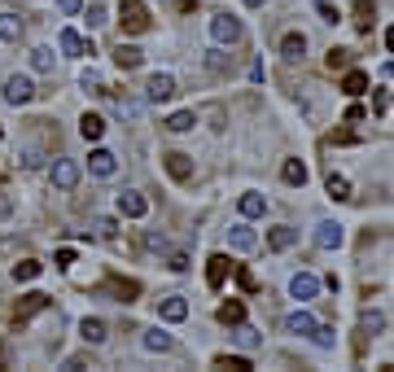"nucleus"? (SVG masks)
Masks as SVG:
<instances>
[{"mask_svg":"<svg viewBox=\"0 0 394 372\" xmlns=\"http://www.w3.org/2000/svg\"><path fill=\"white\" fill-rule=\"evenodd\" d=\"M71 263H75V250H57V267L66 271V267H71Z\"/></svg>","mask_w":394,"mask_h":372,"instance_id":"obj_48","label":"nucleus"},{"mask_svg":"<svg viewBox=\"0 0 394 372\" xmlns=\"http://www.w3.org/2000/svg\"><path fill=\"white\" fill-rule=\"evenodd\" d=\"M31 96H36V84H31L27 75H9V79H5V101H9V105H27Z\"/></svg>","mask_w":394,"mask_h":372,"instance_id":"obj_3","label":"nucleus"},{"mask_svg":"<svg viewBox=\"0 0 394 372\" xmlns=\"http://www.w3.org/2000/svg\"><path fill=\"white\" fill-rule=\"evenodd\" d=\"M44 306H48V294H27L18 306H13V320H18V325H27V320L36 315V311H44Z\"/></svg>","mask_w":394,"mask_h":372,"instance_id":"obj_13","label":"nucleus"},{"mask_svg":"<svg viewBox=\"0 0 394 372\" xmlns=\"http://www.w3.org/2000/svg\"><path fill=\"white\" fill-rule=\"evenodd\" d=\"M263 210H268V198H258V193H241V215L245 219H258Z\"/></svg>","mask_w":394,"mask_h":372,"instance_id":"obj_25","label":"nucleus"},{"mask_svg":"<svg viewBox=\"0 0 394 372\" xmlns=\"http://www.w3.org/2000/svg\"><path fill=\"white\" fill-rule=\"evenodd\" d=\"M342 92H346V96H364L368 92V75L364 70H351L346 79H342Z\"/></svg>","mask_w":394,"mask_h":372,"instance_id":"obj_26","label":"nucleus"},{"mask_svg":"<svg viewBox=\"0 0 394 372\" xmlns=\"http://www.w3.org/2000/svg\"><path fill=\"white\" fill-rule=\"evenodd\" d=\"M167 267H171V271H189V254H184V250H171V254H167Z\"/></svg>","mask_w":394,"mask_h":372,"instance_id":"obj_39","label":"nucleus"},{"mask_svg":"<svg viewBox=\"0 0 394 372\" xmlns=\"http://www.w3.org/2000/svg\"><path fill=\"white\" fill-rule=\"evenodd\" d=\"M359 329H364L368 337H377L386 329V311H364V315H359Z\"/></svg>","mask_w":394,"mask_h":372,"instance_id":"obj_27","label":"nucleus"},{"mask_svg":"<svg viewBox=\"0 0 394 372\" xmlns=\"http://www.w3.org/2000/svg\"><path fill=\"white\" fill-rule=\"evenodd\" d=\"M372 22H377V5H372V0H359V5H355V27L368 36V31H372Z\"/></svg>","mask_w":394,"mask_h":372,"instance_id":"obj_22","label":"nucleus"},{"mask_svg":"<svg viewBox=\"0 0 394 372\" xmlns=\"http://www.w3.org/2000/svg\"><path fill=\"white\" fill-rule=\"evenodd\" d=\"M193 123H197V114H193V110H175V114L167 119V123H162V127H167V132H193Z\"/></svg>","mask_w":394,"mask_h":372,"instance_id":"obj_23","label":"nucleus"},{"mask_svg":"<svg viewBox=\"0 0 394 372\" xmlns=\"http://www.w3.org/2000/svg\"><path fill=\"white\" fill-rule=\"evenodd\" d=\"M206 66H210V70H224V66H228V57H224V53H219V48H215V53H210V57H206Z\"/></svg>","mask_w":394,"mask_h":372,"instance_id":"obj_45","label":"nucleus"},{"mask_svg":"<svg viewBox=\"0 0 394 372\" xmlns=\"http://www.w3.org/2000/svg\"><path fill=\"white\" fill-rule=\"evenodd\" d=\"M145 350H154V355L171 350V333H162V329H149V333H145Z\"/></svg>","mask_w":394,"mask_h":372,"instance_id":"obj_28","label":"nucleus"},{"mask_svg":"<svg viewBox=\"0 0 394 372\" xmlns=\"http://www.w3.org/2000/svg\"><path fill=\"white\" fill-rule=\"evenodd\" d=\"M162 246H167V241H162L158 232H145V250H162Z\"/></svg>","mask_w":394,"mask_h":372,"instance_id":"obj_47","label":"nucleus"},{"mask_svg":"<svg viewBox=\"0 0 394 372\" xmlns=\"http://www.w3.org/2000/svg\"><path fill=\"white\" fill-rule=\"evenodd\" d=\"M386 48H390V53H394V27L386 31Z\"/></svg>","mask_w":394,"mask_h":372,"instance_id":"obj_51","label":"nucleus"},{"mask_svg":"<svg viewBox=\"0 0 394 372\" xmlns=\"http://www.w3.org/2000/svg\"><path fill=\"white\" fill-rule=\"evenodd\" d=\"M119 215L123 219H145L149 215V198L145 193H119Z\"/></svg>","mask_w":394,"mask_h":372,"instance_id":"obj_7","label":"nucleus"},{"mask_svg":"<svg viewBox=\"0 0 394 372\" xmlns=\"http://www.w3.org/2000/svg\"><path fill=\"white\" fill-rule=\"evenodd\" d=\"M79 136H84V140H101L105 136V119L101 114H84V119H79Z\"/></svg>","mask_w":394,"mask_h":372,"instance_id":"obj_19","label":"nucleus"},{"mask_svg":"<svg viewBox=\"0 0 394 372\" xmlns=\"http://www.w3.org/2000/svg\"><path fill=\"white\" fill-rule=\"evenodd\" d=\"M324 193H328V198H333V202H346V198H351V180H346V175H333V171H328V180H324Z\"/></svg>","mask_w":394,"mask_h":372,"instance_id":"obj_20","label":"nucleus"},{"mask_svg":"<svg viewBox=\"0 0 394 372\" xmlns=\"http://www.w3.org/2000/svg\"><path fill=\"white\" fill-rule=\"evenodd\" d=\"M79 337H84L88 346H101L110 333H105V325H101V320H84V325H79Z\"/></svg>","mask_w":394,"mask_h":372,"instance_id":"obj_21","label":"nucleus"},{"mask_svg":"<svg viewBox=\"0 0 394 372\" xmlns=\"http://www.w3.org/2000/svg\"><path fill=\"white\" fill-rule=\"evenodd\" d=\"M241 320H245V306L241 302H224L219 306V325H241Z\"/></svg>","mask_w":394,"mask_h":372,"instance_id":"obj_33","label":"nucleus"},{"mask_svg":"<svg viewBox=\"0 0 394 372\" xmlns=\"http://www.w3.org/2000/svg\"><path fill=\"white\" fill-rule=\"evenodd\" d=\"M145 96H149V101H158V105H167L171 96H175V79H171V75H154L149 84H145Z\"/></svg>","mask_w":394,"mask_h":372,"instance_id":"obj_8","label":"nucleus"},{"mask_svg":"<svg viewBox=\"0 0 394 372\" xmlns=\"http://www.w3.org/2000/svg\"><path fill=\"white\" fill-rule=\"evenodd\" d=\"M162 167H167V175L171 180H193V158L189 154H180V149H171V154H162Z\"/></svg>","mask_w":394,"mask_h":372,"instance_id":"obj_5","label":"nucleus"},{"mask_svg":"<svg viewBox=\"0 0 394 372\" xmlns=\"http://www.w3.org/2000/svg\"><path fill=\"white\" fill-rule=\"evenodd\" d=\"M293 241H298V232H293V228H272V232H268V246H272V250H289Z\"/></svg>","mask_w":394,"mask_h":372,"instance_id":"obj_30","label":"nucleus"},{"mask_svg":"<svg viewBox=\"0 0 394 372\" xmlns=\"http://www.w3.org/2000/svg\"><path fill=\"white\" fill-rule=\"evenodd\" d=\"M123 31L127 36H145L149 31V13H145L140 0H123Z\"/></svg>","mask_w":394,"mask_h":372,"instance_id":"obj_2","label":"nucleus"},{"mask_svg":"<svg viewBox=\"0 0 394 372\" xmlns=\"http://www.w3.org/2000/svg\"><path fill=\"white\" fill-rule=\"evenodd\" d=\"M57 9H61V13H71V18H75V13L84 9V0H57Z\"/></svg>","mask_w":394,"mask_h":372,"instance_id":"obj_43","label":"nucleus"},{"mask_svg":"<svg viewBox=\"0 0 394 372\" xmlns=\"http://www.w3.org/2000/svg\"><path fill=\"white\" fill-rule=\"evenodd\" d=\"M346 123H364V105H351L346 110Z\"/></svg>","mask_w":394,"mask_h":372,"instance_id":"obj_49","label":"nucleus"},{"mask_svg":"<svg viewBox=\"0 0 394 372\" xmlns=\"http://www.w3.org/2000/svg\"><path fill=\"white\" fill-rule=\"evenodd\" d=\"M18 36H22V18H18V13H0V40L13 44Z\"/></svg>","mask_w":394,"mask_h":372,"instance_id":"obj_24","label":"nucleus"},{"mask_svg":"<svg viewBox=\"0 0 394 372\" xmlns=\"http://www.w3.org/2000/svg\"><path fill=\"white\" fill-rule=\"evenodd\" d=\"M114 171H119V158H114L110 149H92V154H88V175H96V180H110Z\"/></svg>","mask_w":394,"mask_h":372,"instance_id":"obj_6","label":"nucleus"},{"mask_svg":"<svg viewBox=\"0 0 394 372\" xmlns=\"http://www.w3.org/2000/svg\"><path fill=\"white\" fill-rule=\"evenodd\" d=\"M237 342H241V346H254V342H258V333H254L250 325H245V320L237 325Z\"/></svg>","mask_w":394,"mask_h":372,"instance_id":"obj_40","label":"nucleus"},{"mask_svg":"<svg viewBox=\"0 0 394 372\" xmlns=\"http://www.w3.org/2000/svg\"><path fill=\"white\" fill-rule=\"evenodd\" d=\"M311 342H316V346H324V350H328V346H333V342H337V333H333V329H328V325H316V329H311Z\"/></svg>","mask_w":394,"mask_h":372,"instance_id":"obj_36","label":"nucleus"},{"mask_svg":"<svg viewBox=\"0 0 394 372\" xmlns=\"http://www.w3.org/2000/svg\"><path fill=\"white\" fill-rule=\"evenodd\" d=\"M44 271V263H36V258H22V263H13V281H36Z\"/></svg>","mask_w":394,"mask_h":372,"instance_id":"obj_31","label":"nucleus"},{"mask_svg":"<svg viewBox=\"0 0 394 372\" xmlns=\"http://www.w3.org/2000/svg\"><path fill=\"white\" fill-rule=\"evenodd\" d=\"M250 79H254V84H263V79H268V70H263V61H254V66H250Z\"/></svg>","mask_w":394,"mask_h":372,"instance_id":"obj_50","label":"nucleus"},{"mask_svg":"<svg viewBox=\"0 0 394 372\" xmlns=\"http://www.w3.org/2000/svg\"><path fill=\"white\" fill-rule=\"evenodd\" d=\"M228 271H233V263H228V254H210V263H206V285H210V289H224Z\"/></svg>","mask_w":394,"mask_h":372,"instance_id":"obj_10","label":"nucleus"},{"mask_svg":"<svg viewBox=\"0 0 394 372\" xmlns=\"http://www.w3.org/2000/svg\"><path fill=\"white\" fill-rule=\"evenodd\" d=\"M110 22V13H105V5H88V27L96 31V27H105Z\"/></svg>","mask_w":394,"mask_h":372,"instance_id":"obj_38","label":"nucleus"},{"mask_svg":"<svg viewBox=\"0 0 394 372\" xmlns=\"http://www.w3.org/2000/svg\"><path fill=\"white\" fill-rule=\"evenodd\" d=\"M281 175H285V184H298V188L307 184V167L298 163V158H289V163L281 167Z\"/></svg>","mask_w":394,"mask_h":372,"instance_id":"obj_29","label":"nucleus"},{"mask_svg":"<svg viewBox=\"0 0 394 372\" xmlns=\"http://www.w3.org/2000/svg\"><path fill=\"white\" fill-rule=\"evenodd\" d=\"M57 44H61V53H66V57H88V53H92V44L79 36V31H61Z\"/></svg>","mask_w":394,"mask_h":372,"instance_id":"obj_11","label":"nucleus"},{"mask_svg":"<svg viewBox=\"0 0 394 372\" xmlns=\"http://www.w3.org/2000/svg\"><path fill=\"white\" fill-rule=\"evenodd\" d=\"M215 364H219V368H233V372H250V368H254L250 359H245V355H219Z\"/></svg>","mask_w":394,"mask_h":372,"instance_id":"obj_34","label":"nucleus"},{"mask_svg":"<svg viewBox=\"0 0 394 372\" xmlns=\"http://www.w3.org/2000/svg\"><path fill=\"white\" fill-rule=\"evenodd\" d=\"M140 61H145V53H140V48L119 40V48H114V66H119V70H136Z\"/></svg>","mask_w":394,"mask_h":372,"instance_id":"obj_14","label":"nucleus"},{"mask_svg":"<svg viewBox=\"0 0 394 372\" xmlns=\"http://www.w3.org/2000/svg\"><path fill=\"white\" fill-rule=\"evenodd\" d=\"M48 180H53V188L71 193V188L79 184V167L71 163V158H57V163H53V171H48Z\"/></svg>","mask_w":394,"mask_h":372,"instance_id":"obj_4","label":"nucleus"},{"mask_svg":"<svg viewBox=\"0 0 394 372\" xmlns=\"http://www.w3.org/2000/svg\"><path fill=\"white\" fill-rule=\"evenodd\" d=\"M316 13H320V18H324L328 27H337V22H342V13H337L333 0H316Z\"/></svg>","mask_w":394,"mask_h":372,"instance_id":"obj_35","label":"nucleus"},{"mask_svg":"<svg viewBox=\"0 0 394 372\" xmlns=\"http://www.w3.org/2000/svg\"><path fill=\"white\" fill-rule=\"evenodd\" d=\"M210 36H215V44H237L245 31H241V22L233 13H215V18H210Z\"/></svg>","mask_w":394,"mask_h":372,"instance_id":"obj_1","label":"nucleus"},{"mask_svg":"<svg viewBox=\"0 0 394 372\" xmlns=\"http://www.w3.org/2000/svg\"><path fill=\"white\" fill-rule=\"evenodd\" d=\"M31 70H40V75L53 70V48H31Z\"/></svg>","mask_w":394,"mask_h":372,"instance_id":"obj_32","label":"nucleus"},{"mask_svg":"<svg viewBox=\"0 0 394 372\" xmlns=\"http://www.w3.org/2000/svg\"><path fill=\"white\" fill-rule=\"evenodd\" d=\"M158 315L167 320V325H180V320L189 315V302L180 298V294H171V298H162V302H158Z\"/></svg>","mask_w":394,"mask_h":372,"instance_id":"obj_12","label":"nucleus"},{"mask_svg":"<svg viewBox=\"0 0 394 372\" xmlns=\"http://www.w3.org/2000/svg\"><path fill=\"white\" fill-rule=\"evenodd\" d=\"M92 228H96V237H114V219H96Z\"/></svg>","mask_w":394,"mask_h":372,"instance_id":"obj_46","label":"nucleus"},{"mask_svg":"<svg viewBox=\"0 0 394 372\" xmlns=\"http://www.w3.org/2000/svg\"><path fill=\"white\" fill-rule=\"evenodd\" d=\"M311 329H316V315L311 311H293L285 320V333H293V337H311Z\"/></svg>","mask_w":394,"mask_h":372,"instance_id":"obj_18","label":"nucleus"},{"mask_svg":"<svg viewBox=\"0 0 394 372\" xmlns=\"http://www.w3.org/2000/svg\"><path fill=\"white\" fill-rule=\"evenodd\" d=\"M9 215H13V198H9L5 188H0V219H9Z\"/></svg>","mask_w":394,"mask_h":372,"instance_id":"obj_44","label":"nucleus"},{"mask_svg":"<svg viewBox=\"0 0 394 372\" xmlns=\"http://www.w3.org/2000/svg\"><path fill=\"white\" fill-rule=\"evenodd\" d=\"M237 281H241V289H245V294H254V285H258L250 267H241V271H237Z\"/></svg>","mask_w":394,"mask_h":372,"instance_id":"obj_42","label":"nucleus"},{"mask_svg":"<svg viewBox=\"0 0 394 372\" xmlns=\"http://www.w3.org/2000/svg\"><path fill=\"white\" fill-rule=\"evenodd\" d=\"M289 294L298 298V302H311V298L320 294V276H311V271H298V276L289 281Z\"/></svg>","mask_w":394,"mask_h":372,"instance_id":"obj_9","label":"nucleus"},{"mask_svg":"<svg viewBox=\"0 0 394 372\" xmlns=\"http://www.w3.org/2000/svg\"><path fill=\"white\" fill-rule=\"evenodd\" d=\"M281 57L285 61H302L307 57V36H302V31H289V36L281 40Z\"/></svg>","mask_w":394,"mask_h":372,"instance_id":"obj_15","label":"nucleus"},{"mask_svg":"<svg viewBox=\"0 0 394 372\" xmlns=\"http://www.w3.org/2000/svg\"><path fill=\"white\" fill-rule=\"evenodd\" d=\"M228 246H233V250H254V246H258V232L250 228V223H233V232H228Z\"/></svg>","mask_w":394,"mask_h":372,"instance_id":"obj_16","label":"nucleus"},{"mask_svg":"<svg viewBox=\"0 0 394 372\" xmlns=\"http://www.w3.org/2000/svg\"><path fill=\"white\" fill-rule=\"evenodd\" d=\"M79 84H84V88H88V92H105V88H101V75H96V70H92V66H88V70H84V79H79Z\"/></svg>","mask_w":394,"mask_h":372,"instance_id":"obj_41","label":"nucleus"},{"mask_svg":"<svg viewBox=\"0 0 394 372\" xmlns=\"http://www.w3.org/2000/svg\"><path fill=\"white\" fill-rule=\"evenodd\" d=\"M342 241H346L342 223H320V228H316V246H320V250H337Z\"/></svg>","mask_w":394,"mask_h":372,"instance_id":"obj_17","label":"nucleus"},{"mask_svg":"<svg viewBox=\"0 0 394 372\" xmlns=\"http://www.w3.org/2000/svg\"><path fill=\"white\" fill-rule=\"evenodd\" d=\"M245 5H263V0H245Z\"/></svg>","mask_w":394,"mask_h":372,"instance_id":"obj_52","label":"nucleus"},{"mask_svg":"<svg viewBox=\"0 0 394 372\" xmlns=\"http://www.w3.org/2000/svg\"><path fill=\"white\" fill-rule=\"evenodd\" d=\"M351 66V48H328V70Z\"/></svg>","mask_w":394,"mask_h":372,"instance_id":"obj_37","label":"nucleus"}]
</instances>
